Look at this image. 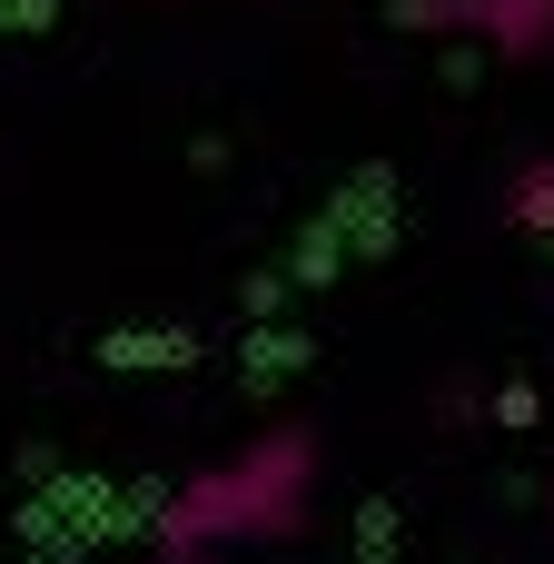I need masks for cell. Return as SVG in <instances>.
I'll use <instances>...</instances> for the list:
<instances>
[{
	"mask_svg": "<svg viewBox=\"0 0 554 564\" xmlns=\"http://www.w3.org/2000/svg\"><path fill=\"white\" fill-rule=\"evenodd\" d=\"M307 476H317V446L307 436H268L248 466H228V476H208V486H188L169 506V545L188 555L198 535H297Z\"/></svg>",
	"mask_w": 554,
	"mask_h": 564,
	"instance_id": "cell-1",
	"label": "cell"
},
{
	"mask_svg": "<svg viewBox=\"0 0 554 564\" xmlns=\"http://www.w3.org/2000/svg\"><path fill=\"white\" fill-rule=\"evenodd\" d=\"M466 30L496 59H554V0H466Z\"/></svg>",
	"mask_w": 554,
	"mask_h": 564,
	"instance_id": "cell-2",
	"label": "cell"
},
{
	"mask_svg": "<svg viewBox=\"0 0 554 564\" xmlns=\"http://www.w3.org/2000/svg\"><path fill=\"white\" fill-rule=\"evenodd\" d=\"M506 218L535 228V238H554V159H525V169L506 178Z\"/></svg>",
	"mask_w": 554,
	"mask_h": 564,
	"instance_id": "cell-3",
	"label": "cell"
}]
</instances>
